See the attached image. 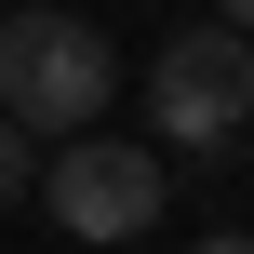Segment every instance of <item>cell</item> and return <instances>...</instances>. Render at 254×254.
Listing matches in <instances>:
<instances>
[{
    "label": "cell",
    "instance_id": "obj_1",
    "mask_svg": "<svg viewBox=\"0 0 254 254\" xmlns=\"http://www.w3.org/2000/svg\"><path fill=\"white\" fill-rule=\"evenodd\" d=\"M107 27H80V13H54V0H27V13H0V121L40 147H67V134H94L107 121Z\"/></svg>",
    "mask_w": 254,
    "mask_h": 254
},
{
    "label": "cell",
    "instance_id": "obj_2",
    "mask_svg": "<svg viewBox=\"0 0 254 254\" xmlns=\"http://www.w3.org/2000/svg\"><path fill=\"white\" fill-rule=\"evenodd\" d=\"M67 241H134V228H161V147H121V134H67L54 161H40V188H27Z\"/></svg>",
    "mask_w": 254,
    "mask_h": 254
},
{
    "label": "cell",
    "instance_id": "obj_3",
    "mask_svg": "<svg viewBox=\"0 0 254 254\" xmlns=\"http://www.w3.org/2000/svg\"><path fill=\"white\" fill-rule=\"evenodd\" d=\"M147 121H161V147H228V134L254 121V40H228V27L161 40V67H147Z\"/></svg>",
    "mask_w": 254,
    "mask_h": 254
},
{
    "label": "cell",
    "instance_id": "obj_4",
    "mask_svg": "<svg viewBox=\"0 0 254 254\" xmlns=\"http://www.w3.org/2000/svg\"><path fill=\"white\" fill-rule=\"evenodd\" d=\"M27 188H40V147H27V134H13V121H0V214H13V201H27Z\"/></svg>",
    "mask_w": 254,
    "mask_h": 254
},
{
    "label": "cell",
    "instance_id": "obj_5",
    "mask_svg": "<svg viewBox=\"0 0 254 254\" xmlns=\"http://www.w3.org/2000/svg\"><path fill=\"white\" fill-rule=\"evenodd\" d=\"M214 27H228V40H254V0H214Z\"/></svg>",
    "mask_w": 254,
    "mask_h": 254
},
{
    "label": "cell",
    "instance_id": "obj_6",
    "mask_svg": "<svg viewBox=\"0 0 254 254\" xmlns=\"http://www.w3.org/2000/svg\"><path fill=\"white\" fill-rule=\"evenodd\" d=\"M201 254H254V241H241V228H228V241H201Z\"/></svg>",
    "mask_w": 254,
    "mask_h": 254
}]
</instances>
